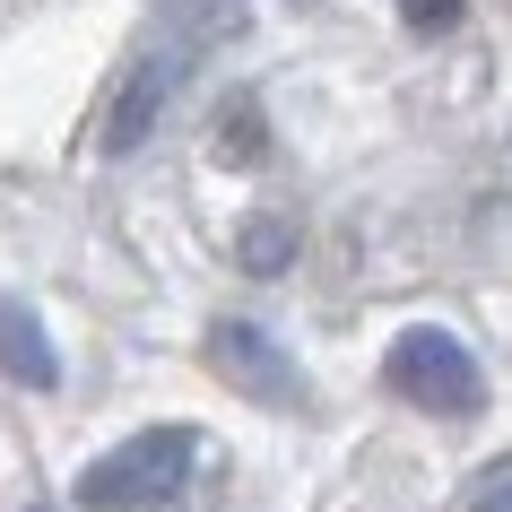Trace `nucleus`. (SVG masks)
<instances>
[{
    "label": "nucleus",
    "instance_id": "0eeeda50",
    "mask_svg": "<svg viewBox=\"0 0 512 512\" xmlns=\"http://www.w3.org/2000/svg\"><path fill=\"white\" fill-rule=\"evenodd\" d=\"M287 261H296V226H278V217H252V226H243V270L270 278V270H287Z\"/></svg>",
    "mask_w": 512,
    "mask_h": 512
},
{
    "label": "nucleus",
    "instance_id": "1a4fd4ad",
    "mask_svg": "<svg viewBox=\"0 0 512 512\" xmlns=\"http://www.w3.org/2000/svg\"><path fill=\"white\" fill-rule=\"evenodd\" d=\"M478 512H512V469H495V478H486V495H478Z\"/></svg>",
    "mask_w": 512,
    "mask_h": 512
},
{
    "label": "nucleus",
    "instance_id": "f03ea898",
    "mask_svg": "<svg viewBox=\"0 0 512 512\" xmlns=\"http://www.w3.org/2000/svg\"><path fill=\"white\" fill-rule=\"evenodd\" d=\"M382 374H391L400 400L434 408V417H478V408H486V374H478V356L460 348L452 330H408Z\"/></svg>",
    "mask_w": 512,
    "mask_h": 512
},
{
    "label": "nucleus",
    "instance_id": "20e7f679",
    "mask_svg": "<svg viewBox=\"0 0 512 512\" xmlns=\"http://www.w3.org/2000/svg\"><path fill=\"white\" fill-rule=\"evenodd\" d=\"M183 70H191V53H183V44H157L148 61H131V79H122V96L105 105V157H131L139 139L157 131V113L174 105V87H183Z\"/></svg>",
    "mask_w": 512,
    "mask_h": 512
},
{
    "label": "nucleus",
    "instance_id": "f257e3e1",
    "mask_svg": "<svg viewBox=\"0 0 512 512\" xmlns=\"http://www.w3.org/2000/svg\"><path fill=\"white\" fill-rule=\"evenodd\" d=\"M191 452H200L191 426H148V434L113 443L105 460L79 469V504L87 512H148V504H165V495L191 478Z\"/></svg>",
    "mask_w": 512,
    "mask_h": 512
},
{
    "label": "nucleus",
    "instance_id": "39448f33",
    "mask_svg": "<svg viewBox=\"0 0 512 512\" xmlns=\"http://www.w3.org/2000/svg\"><path fill=\"white\" fill-rule=\"evenodd\" d=\"M0 374H18L27 391H53L61 382V356L44 339V322H35L27 304H9V296H0Z\"/></svg>",
    "mask_w": 512,
    "mask_h": 512
},
{
    "label": "nucleus",
    "instance_id": "423d86ee",
    "mask_svg": "<svg viewBox=\"0 0 512 512\" xmlns=\"http://www.w3.org/2000/svg\"><path fill=\"white\" fill-rule=\"evenodd\" d=\"M157 27H165V44L200 53V44L243 35V27H252V9H243V0H157Z\"/></svg>",
    "mask_w": 512,
    "mask_h": 512
},
{
    "label": "nucleus",
    "instance_id": "6e6552de",
    "mask_svg": "<svg viewBox=\"0 0 512 512\" xmlns=\"http://www.w3.org/2000/svg\"><path fill=\"white\" fill-rule=\"evenodd\" d=\"M400 18H408V27H452V18H460V0H400Z\"/></svg>",
    "mask_w": 512,
    "mask_h": 512
},
{
    "label": "nucleus",
    "instance_id": "7ed1b4c3",
    "mask_svg": "<svg viewBox=\"0 0 512 512\" xmlns=\"http://www.w3.org/2000/svg\"><path fill=\"white\" fill-rule=\"evenodd\" d=\"M209 365L235 382L243 400H261V408H304V374L278 356L270 330H252V322H217V330H209Z\"/></svg>",
    "mask_w": 512,
    "mask_h": 512
}]
</instances>
